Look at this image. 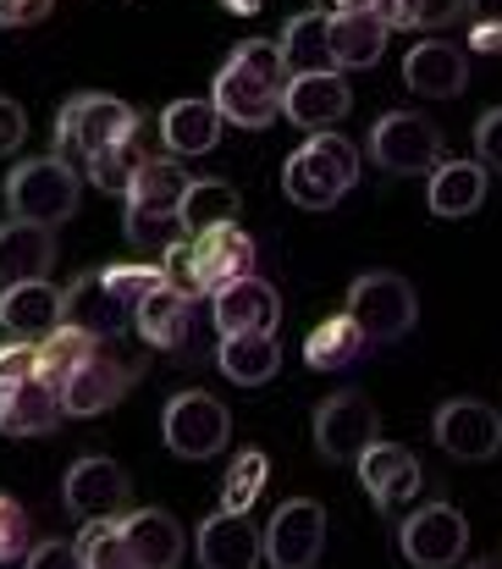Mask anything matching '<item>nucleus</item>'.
<instances>
[{"label":"nucleus","mask_w":502,"mask_h":569,"mask_svg":"<svg viewBox=\"0 0 502 569\" xmlns=\"http://www.w3.org/2000/svg\"><path fill=\"white\" fill-rule=\"evenodd\" d=\"M470 17L475 22H502V0H470Z\"/></svg>","instance_id":"3c124183"},{"label":"nucleus","mask_w":502,"mask_h":569,"mask_svg":"<svg viewBox=\"0 0 502 569\" xmlns=\"http://www.w3.org/2000/svg\"><path fill=\"white\" fill-rule=\"evenodd\" d=\"M6 204L17 221H39V227H61L78 210V167H67L61 156H39L11 167L6 178Z\"/></svg>","instance_id":"39448f33"},{"label":"nucleus","mask_w":502,"mask_h":569,"mask_svg":"<svg viewBox=\"0 0 502 569\" xmlns=\"http://www.w3.org/2000/svg\"><path fill=\"white\" fill-rule=\"evenodd\" d=\"M398 548H403V559L414 569H453L464 559V548H470V526H464V515L453 503H425V509H414L403 520Z\"/></svg>","instance_id":"9d476101"},{"label":"nucleus","mask_w":502,"mask_h":569,"mask_svg":"<svg viewBox=\"0 0 502 569\" xmlns=\"http://www.w3.org/2000/svg\"><path fill=\"white\" fill-rule=\"evenodd\" d=\"M265 559V531L249 515L215 509L199 526V569H254Z\"/></svg>","instance_id":"a211bd4d"},{"label":"nucleus","mask_w":502,"mask_h":569,"mask_svg":"<svg viewBox=\"0 0 502 569\" xmlns=\"http://www.w3.org/2000/svg\"><path fill=\"white\" fill-rule=\"evenodd\" d=\"M370 17H381L386 28H403V0H370Z\"/></svg>","instance_id":"8fccbe9b"},{"label":"nucleus","mask_w":502,"mask_h":569,"mask_svg":"<svg viewBox=\"0 0 502 569\" xmlns=\"http://www.w3.org/2000/svg\"><path fill=\"white\" fill-rule=\"evenodd\" d=\"M464 11H470V0H403V28H442Z\"/></svg>","instance_id":"79ce46f5"},{"label":"nucleus","mask_w":502,"mask_h":569,"mask_svg":"<svg viewBox=\"0 0 502 569\" xmlns=\"http://www.w3.org/2000/svg\"><path fill=\"white\" fill-rule=\"evenodd\" d=\"M122 321H133V310L106 288L100 271H83V277L67 288V327H83V332H94V338H111Z\"/></svg>","instance_id":"bb28decb"},{"label":"nucleus","mask_w":502,"mask_h":569,"mask_svg":"<svg viewBox=\"0 0 502 569\" xmlns=\"http://www.w3.org/2000/svg\"><path fill=\"white\" fill-rule=\"evenodd\" d=\"M238 189L227 183V178H193V189L182 199V227H188V238L193 232H210V227H232L238 221Z\"/></svg>","instance_id":"473e14b6"},{"label":"nucleus","mask_w":502,"mask_h":569,"mask_svg":"<svg viewBox=\"0 0 502 569\" xmlns=\"http://www.w3.org/2000/svg\"><path fill=\"white\" fill-rule=\"evenodd\" d=\"M100 277H106V288H111L128 310H139L155 288H167V271H161V266H106Z\"/></svg>","instance_id":"58836bf2"},{"label":"nucleus","mask_w":502,"mask_h":569,"mask_svg":"<svg viewBox=\"0 0 502 569\" xmlns=\"http://www.w3.org/2000/svg\"><path fill=\"white\" fill-rule=\"evenodd\" d=\"M315 11L321 17H359V11H370V0H315Z\"/></svg>","instance_id":"09e8293b"},{"label":"nucleus","mask_w":502,"mask_h":569,"mask_svg":"<svg viewBox=\"0 0 502 569\" xmlns=\"http://www.w3.org/2000/svg\"><path fill=\"white\" fill-rule=\"evenodd\" d=\"M22 569H89V565H83L78 542H61V537H50V542L28 548V559H22Z\"/></svg>","instance_id":"37998d69"},{"label":"nucleus","mask_w":502,"mask_h":569,"mask_svg":"<svg viewBox=\"0 0 502 569\" xmlns=\"http://www.w3.org/2000/svg\"><path fill=\"white\" fill-rule=\"evenodd\" d=\"M61 415H67L61 387L33 371L22 387H11V392H6L0 431H6V437H44V431H56V426H61Z\"/></svg>","instance_id":"4be33fe9"},{"label":"nucleus","mask_w":502,"mask_h":569,"mask_svg":"<svg viewBox=\"0 0 502 569\" xmlns=\"http://www.w3.org/2000/svg\"><path fill=\"white\" fill-rule=\"evenodd\" d=\"M475 150H481V167L502 172V106L475 122Z\"/></svg>","instance_id":"c03bdc74"},{"label":"nucleus","mask_w":502,"mask_h":569,"mask_svg":"<svg viewBox=\"0 0 502 569\" xmlns=\"http://www.w3.org/2000/svg\"><path fill=\"white\" fill-rule=\"evenodd\" d=\"M348 316L359 321V332H364L370 343H398V338L414 327L420 299H414V288H409L398 271H364V277H353V288H348Z\"/></svg>","instance_id":"0eeeda50"},{"label":"nucleus","mask_w":502,"mask_h":569,"mask_svg":"<svg viewBox=\"0 0 502 569\" xmlns=\"http://www.w3.org/2000/svg\"><path fill=\"white\" fill-rule=\"evenodd\" d=\"M265 481H271V459H265L260 448L238 453V459L227 465V481H221V509L249 515V509H254V498L265 492Z\"/></svg>","instance_id":"c9c22d12"},{"label":"nucleus","mask_w":502,"mask_h":569,"mask_svg":"<svg viewBox=\"0 0 502 569\" xmlns=\"http://www.w3.org/2000/svg\"><path fill=\"white\" fill-rule=\"evenodd\" d=\"M282 61H288V72L293 78H304V72H337V56H332V17H321V11H304V17H293L288 28H282Z\"/></svg>","instance_id":"c85d7f7f"},{"label":"nucleus","mask_w":502,"mask_h":569,"mask_svg":"<svg viewBox=\"0 0 502 569\" xmlns=\"http://www.w3.org/2000/svg\"><path fill=\"white\" fill-rule=\"evenodd\" d=\"M11 559H28V515L17 498L0 492V565H11Z\"/></svg>","instance_id":"ea45409f"},{"label":"nucleus","mask_w":502,"mask_h":569,"mask_svg":"<svg viewBox=\"0 0 502 569\" xmlns=\"http://www.w3.org/2000/svg\"><path fill=\"white\" fill-rule=\"evenodd\" d=\"M144 161H150V156L139 150V139H128V144H111V150H100V156L89 161V183L128 199V183H133V172H139Z\"/></svg>","instance_id":"4c0bfd02"},{"label":"nucleus","mask_w":502,"mask_h":569,"mask_svg":"<svg viewBox=\"0 0 502 569\" xmlns=\"http://www.w3.org/2000/svg\"><path fill=\"white\" fill-rule=\"evenodd\" d=\"M359 481H364V492H370L375 509H403V503L420 492L425 470H420L414 448L381 437V442H370V448L359 453Z\"/></svg>","instance_id":"dca6fc26"},{"label":"nucleus","mask_w":502,"mask_h":569,"mask_svg":"<svg viewBox=\"0 0 502 569\" xmlns=\"http://www.w3.org/2000/svg\"><path fill=\"white\" fill-rule=\"evenodd\" d=\"M215 366H221V377L238 381V387H265L282 371V343L271 332H238V338L215 343Z\"/></svg>","instance_id":"393cba45"},{"label":"nucleus","mask_w":502,"mask_h":569,"mask_svg":"<svg viewBox=\"0 0 502 569\" xmlns=\"http://www.w3.org/2000/svg\"><path fill=\"white\" fill-rule=\"evenodd\" d=\"M139 111L122 106L117 94H72L56 117V156L67 167H89L100 150L139 139Z\"/></svg>","instance_id":"7ed1b4c3"},{"label":"nucleus","mask_w":502,"mask_h":569,"mask_svg":"<svg viewBox=\"0 0 502 569\" xmlns=\"http://www.w3.org/2000/svg\"><path fill=\"white\" fill-rule=\"evenodd\" d=\"M193 189V178L177 167V156H150L133 183H128V204H144V210H182V199Z\"/></svg>","instance_id":"7c9ffc66"},{"label":"nucleus","mask_w":502,"mask_h":569,"mask_svg":"<svg viewBox=\"0 0 502 569\" xmlns=\"http://www.w3.org/2000/svg\"><path fill=\"white\" fill-rule=\"evenodd\" d=\"M106 338H94V332H83V327H61V332H50L44 343H39V377H50L56 387H67V377L100 349Z\"/></svg>","instance_id":"f704fd0d"},{"label":"nucleus","mask_w":502,"mask_h":569,"mask_svg":"<svg viewBox=\"0 0 502 569\" xmlns=\"http://www.w3.org/2000/svg\"><path fill=\"white\" fill-rule=\"evenodd\" d=\"M61 503H67V515L83 520V526H94V520H122V515H133V509H128V503H133V481H128V470H122L117 459L89 453V459H72V465H67Z\"/></svg>","instance_id":"6e6552de"},{"label":"nucleus","mask_w":502,"mask_h":569,"mask_svg":"<svg viewBox=\"0 0 502 569\" xmlns=\"http://www.w3.org/2000/svg\"><path fill=\"white\" fill-rule=\"evenodd\" d=\"M22 139H28V117H22V106H17V100H6V94H0V156H11Z\"/></svg>","instance_id":"49530a36"},{"label":"nucleus","mask_w":502,"mask_h":569,"mask_svg":"<svg viewBox=\"0 0 502 569\" xmlns=\"http://www.w3.org/2000/svg\"><path fill=\"white\" fill-rule=\"evenodd\" d=\"M227 117L215 111V100H171L161 111V144H167L177 161L188 156H210L215 139H221Z\"/></svg>","instance_id":"5701e85b"},{"label":"nucleus","mask_w":502,"mask_h":569,"mask_svg":"<svg viewBox=\"0 0 502 569\" xmlns=\"http://www.w3.org/2000/svg\"><path fill=\"white\" fill-rule=\"evenodd\" d=\"M403 83L425 100H459L464 83H470V67H464V50L448 44V39H420L409 56H403Z\"/></svg>","instance_id":"aec40b11"},{"label":"nucleus","mask_w":502,"mask_h":569,"mask_svg":"<svg viewBox=\"0 0 502 569\" xmlns=\"http://www.w3.org/2000/svg\"><path fill=\"white\" fill-rule=\"evenodd\" d=\"M161 437L177 459H215L232 442V415L210 392H177L161 415Z\"/></svg>","instance_id":"1a4fd4ad"},{"label":"nucleus","mask_w":502,"mask_h":569,"mask_svg":"<svg viewBox=\"0 0 502 569\" xmlns=\"http://www.w3.org/2000/svg\"><path fill=\"white\" fill-rule=\"evenodd\" d=\"M353 183H359V150L342 133H310V144L293 150L282 167V189L299 210H332Z\"/></svg>","instance_id":"20e7f679"},{"label":"nucleus","mask_w":502,"mask_h":569,"mask_svg":"<svg viewBox=\"0 0 502 569\" xmlns=\"http://www.w3.org/2000/svg\"><path fill=\"white\" fill-rule=\"evenodd\" d=\"M56 0H0V28H33L50 17Z\"/></svg>","instance_id":"a18cd8bd"},{"label":"nucleus","mask_w":502,"mask_h":569,"mask_svg":"<svg viewBox=\"0 0 502 569\" xmlns=\"http://www.w3.org/2000/svg\"><path fill=\"white\" fill-rule=\"evenodd\" d=\"M133 381H139V360H122V355H111V349L100 343V349L67 377V387H61L67 415H78V420L106 415V409H117V403L133 392Z\"/></svg>","instance_id":"f8f14e48"},{"label":"nucleus","mask_w":502,"mask_h":569,"mask_svg":"<svg viewBox=\"0 0 502 569\" xmlns=\"http://www.w3.org/2000/svg\"><path fill=\"white\" fill-rule=\"evenodd\" d=\"M436 442H442L453 459H464V465L492 459L502 448V409L481 403V398H453V403H442V409H436Z\"/></svg>","instance_id":"2eb2a0df"},{"label":"nucleus","mask_w":502,"mask_h":569,"mask_svg":"<svg viewBox=\"0 0 502 569\" xmlns=\"http://www.w3.org/2000/svg\"><path fill=\"white\" fill-rule=\"evenodd\" d=\"M425 199H431V216H448V221L475 216L486 204V167L481 161H442L431 172V193Z\"/></svg>","instance_id":"cd10ccee"},{"label":"nucleus","mask_w":502,"mask_h":569,"mask_svg":"<svg viewBox=\"0 0 502 569\" xmlns=\"http://www.w3.org/2000/svg\"><path fill=\"white\" fill-rule=\"evenodd\" d=\"M470 569H502V565H498V559H475Z\"/></svg>","instance_id":"864d4df0"},{"label":"nucleus","mask_w":502,"mask_h":569,"mask_svg":"<svg viewBox=\"0 0 502 569\" xmlns=\"http://www.w3.org/2000/svg\"><path fill=\"white\" fill-rule=\"evenodd\" d=\"M386 22L359 11V17H332V56L337 67H375L381 50H386Z\"/></svg>","instance_id":"2f4dec72"},{"label":"nucleus","mask_w":502,"mask_h":569,"mask_svg":"<svg viewBox=\"0 0 502 569\" xmlns=\"http://www.w3.org/2000/svg\"><path fill=\"white\" fill-rule=\"evenodd\" d=\"M39 371V343H6L0 349V392H11V387H22V381Z\"/></svg>","instance_id":"a19ab883"},{"label":"nucleus","mask_w":502,"mask_h":569,"mask_svg":"<svg viewBox=\"0 0 502 569\" xmlns=\"http://www.w3.org/2000/svg\"><path fill=\"white\" fill-rule=\"evenodd\" d=\"M122 537H128L139 569L182 565V526L171 520L167 509H133V515H122Z\"/></svg>","instance_id":"b1692460"},{"label":"nucleus","mask_w":502,"mask_h":569,"mask_svg":"<svg viewBox=\"0 0 502 569\" xmlns=\"http://www.w3.org/2000/svg\"><path fill=\"white\" fill-rule=\"evenodd\" d=\"M167 288L188 293V299H215L221 288L254 277V238L232 221V227H210L193 232L188 243H177L167 254Z\"/></svg>","instance_id":"f03ea898"},{"label":"nucleus","mask_w":502,"mask_h":569,"mask_svg":"<svg viewBox=\"0 0 502 569\" xmlns=\"http://www.w3.org/2000/svg\"><path fill=\"white\" fill-rule=\"evenodd\" d=\"M370 156L392 178H431L442 167V128L420 111H386L370 128Z\"/></svg>","instance_id":"423d86ee"},{"label":"nucleus","mask_w":502,"mask_h":569,"mask_svg":"<svg viewBox=\"0 0 502 569\" xmlns=\"http://www.w3.org/2000/svg\"><path fill=\"white\" fill-rule=\"evenodd\" d=\"M0 327L22 343H44L50 332L67 327V288H56L50 277L0 288Z\"/></svg>","instance_id":"4468645a"},{"label":"nucleus","mask_w":502,"mask_h":569,"mask_svg":"<svg viewBox=\"0 0 502 569\" xmlns=\"http://www.w3.org/2000/svg\"><path fill=\"white\" fill-rule=\"evenodd\" d=\"M353 94L342 83V72H304V78H288V94H282V117L293 128H310V133H332L337 122L348 117Z\"/></svg>","instance_id":"f3484780"},{"label":"nucleus","mask_w":502,"mask_h":569,"mask_svg":"<svg viewBox=\"0 0 502 569\" xmlns=\"http://www.w3.org/2000/svg\"><path fill=\"white\" fill-rule=\"evenodd\" d=\"M470 44H475V56H502V22H475Z\"/></svg>","instance_id":"de8ad7c7"},{"label":"nucleus","mask_w":502,"mask_h":569,"mask_svg":"<svg viewBox=\"0 0 502 569\" xmlns=\"http://www.w3.org/2000/svg\"><path fill=\"white\" fill-rule=\"evenodd\" d=\"M78 553H83V565L89 569H139L133 548H128V537H122V520H94V526H83Z\"/></svg>","instance_id":"e433bc0d"},{"label":"nucleus","mask_w":502,"mask_h":569,"mask_svg":"<svg viewBox=\"0 0 502 569\" xmlns=\"http://www.w3.org/2000/svg\"><path fill=\"white\" fill-rule=\"evenodd\" d=\"M221 6H227L232 17H254V11H260V0H221Z\"/></svg>","instance_id":"603ef678"},{"label":"nucleus","mask_w":502,"mask_h":569,"mask_svg":"<svg viewBox=\"0 0 502 569\" xmlns=\"http://www.w3.org/2000/svg\"><path fill=\"white\" fill-rule=\"evenodd\" d=\"M288 61H282V44L271 39H243L227 67L215 72V111L232 122V128H271L282 117V94H288Z\"/></svg>","instance_id":"f257e3e1"},{"label":"nucleus","mask_w":502,"mask_h":569,"mask_svg":"<svg viewBox=\"0 0 502 569\" xmlns=\"http://www.w3.org/2000/svg\"><path fill=\"white\" fill-rule=\"evenodd\" d=\"M133 327H139V338H144L150 349L177 355V349L188 343V332H193V299L177 293V288H155V293L133 310Z\"/></svg>","instance_id":"a878e982"},{"label":"nucleus","mask_w":502,"mask_h":569,"mask_svg":"<svg viewBox=\"0 0 502 569\" xmlns=\"http://www.w3.org/2000/svg\"><path fill=\"white\" fill-rule=\"evenodd\" d=\"M210 316H215V332L221 338H238V332H277L282 321V299L265 277H243L232 288H221L210 299Z\"/></svg>","instance_id":"6ab92c4d"},{"label":"nucleus","mask_w":502,"mask_h":569,"mask_svg":"<svg viewBox=\"0 0 502 569\" xmlns=\"http://www.w3.org/2000/svg\"><path fill=\"white\" fill-rule=\"evenodd\" d=\"M370 442H381V420H375V403L364 392L342 387L315 409V448L327 459H359Z\"/></svg>","instance_id":"ddd939ff"},{"label":"nucleus","mask_w":502,"mask_h":569,"mask_svg":"<svg viewBox=\"0 0 502 569\" xmlns=\"http://www.w3.org/2000/svg\"><path fill=\"white\" fill-rule=\"evenodd\" d=\"M122 227H128V243H139V249H150V254H171L177 243H188L182 210H144V204H122Z\"/></svg>","instance_id":"72a5a7b5"},{"label":"nucleus","mask_w":502,"mask_h":569,"mask_svg":"<svg viewBox=\"0 0 502 569\" xmlns=\"http://www.w3.org/2000/svg\"><path fill=\"white\" fill-rule=\"evenodd\" d=\"M364 349H370V338H364L359 321L342 310V316H327V321L304 338V366H315V371H348Z\"/></svg>","instance_id":"c756f323"},{"label":"nucleus","mask_w":502,"mask_h":569,"mask_svg":"<svg viewBox=\"0 0 502 569\" xmlns=\"http://www.w3.org/2000/svg\"><path fill=\"white\" fill-rule=\"evenodd\" d=\"M327 548V509L315 498H288L265 526V565L271 569H315Z\"/></svg>","instance_id":"9b49d317"},{"label":"nucleus","mask_w":502,"mask_h":569,"mask_svg":"<svg viewBox=\"0 0 502 569\" xmlns=\"http://www.w3.org/2000/svg\"><path fill=\"white\" fill-rule=\"evenodd\" d=\"M56 266V227L39 221H0V288L17 282H39Z\"/></svg>","instance_id":"412c9836"}]
</instances>
